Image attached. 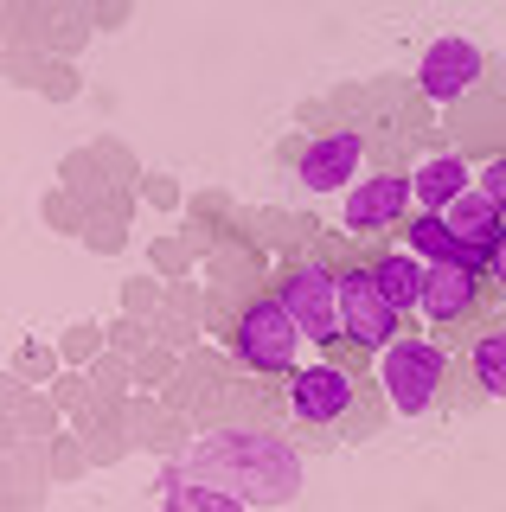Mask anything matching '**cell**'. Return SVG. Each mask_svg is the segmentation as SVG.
Wrapping results in <instances>:
<instances>
[{
  "label": "cell",
  "mask_w": 506,
  "mask_h": 512,
  "mask_svg": "<svg viewBox=\"0 0 506 512\" xmlns=\"http://www.w3.org/2000/svg\"><path fill=\"white\" fill-rule=\"evenodd\" d=\"M173 468L237 493L244 506H289L302 493V455L270 429H212Z\"/></svg>",
  "instance_id": "1"
},
{
  "label": "cell",
  "mask_w": 506,
  "mask_h": 512,
  "mask_svg": "<svg viewBox=\"0 0 506 512\" xmlns=\"http://www.w3.org/2000/svg\"><path fill=\"white\" fill-rule=\"evenodd\" d=\"M282 416L308 448H340L346 436H366L378 423L372 416V384L359 365L321 359V365H295L282 378Z\"/></svg>",
  "instance_id": "2"
},
{
  "label": "cell",
  "mask_w": 506,
  "mask_h": 512,
  "mask_svg": "<svg viewBox=\"0 0 506 512\" xmlns=\"http://www.w3.org/2000/svg\"><path fill=\"white\" fill-rule=\"evenodd\" d=\"M282 308L295 314V327L308 333L314 346H327L334 359H346V320H340V276L327 263H295L282 276Z\"/></svg>",
  "instance_id": "3"
},
{
  "label": "cell",
  "mask_w": 506,
  "mask_h": 512,
  "mask_svg": "<svg viewBox=\"0 0 506 512\" xmlns=\"http://www.w3.org/2000/svg\"><path fill=\"white\" fill-rule=\"evenodd\" d=\"M378 384H385L391 410L423 416L442 397V384H449V352L436 340H391L385 359H378Z\"/></svg>",
  "instance_id": "4"
},
{
  "label": "cell",
  "mask_w": 506,
  "mask_h": 512,
  "mask_svg": "<svg viewBox=\"0 0 506 512\" xmlns=\"http://www.w3.org/2000/svg\"><path fill=\"white\" fill-rule=\"evenodd\" d=\"M295 314L282 308V295H257L244 314H237V359L257 365L270 378H289L295 372Z\"/></svg>",
  "instance_id": "5"
},
{
  "label": "cell",
  "mask_w": 506,
  "mask_h": 512,
  "mask_svg": "<svg viewBox=\"0 0 506 512\" xmlns=\"http://www.w3.org/2000/svg\"><path fill=\"white\" fill-rule=\"evenodd\" d=\"M340 320H346V346L353 352H385L398 340V308L385 301V288L372 282V269H346L340 276Z\"/></svg>",
  "instance_id": "6"
},
{
  "label": "cell",
  "mask_w": 506,
  "mask_h": 512,
  "mask_svg": "<svg viewBox=\"0 0 506 512\" xmlns=\"http://www.w3.org/2000/svg\"><path fill=\"white\" fill-rule=\"evenodd\" d=\"M487 301H494V276H474L462 263H430V276H423V314L436 327H474Z\"/></svg>",
  "instance_id": "7"
},
{
  "label": "cell",
  "mask_w": 506,
  "mask_h": 512,
  "mask_svg": "<svg viewBox=\"0 0 506 512\" xmlns=\"http://www.w3.org/2000/svg\"><path fill=\"white\" fill-rule=\"evenodd\" d=\"M410 199H417V186L404 180V173H372V180L353 186V205H346V231L353 237H378L391 231V224H404Z\"/></svg>",
  "instance_id": "8"
},
{
  "label": "cell",
  "mask_w": 506,
  "mask_h": 512,
  "mask_svg": "<svg viewBox=\"0 0 506 512\" xmlns=\"http://www.w3.org/2000/svg\"><path fill=\"white\" fill-rule=\"evenodd\" d=\"M474 77H481V45H468V39H436L430 52H423V71H417V84L423 96H436V103H455Z\"/></svg>",
  "instance_id": "9"
},
{
  "label": "cell",
  "mask_w": 506,
  "mask_h": 512,
  "mask_svg": "<svg viewBox=\"0 0 506 512\" xmlns=\"http://www.w3.org/2000/svg\"><path fill=\"white\" fill-rule=\"evenodd\" d=\"M359 160H366V141H359L353 128H340V135H321V141H314L295 167H302V186L308 192H340V186H353Z\"/></svg>",
  "instance_id": "10"
},
{
  "label": "cell",
  "mask_w": 506,
  "mask_h": 512,
  "mask_svg": "<svg viewBox=\"0 0 506 512\" xmlns=\"http://www.w3.org/2000/svg\"><path fill=\"white\" fill-rule=\"evenodd\" d=\"M366 269H372V282L385 288V301H391L398 314L423 308V276H430V263H423L417 250H378Z\"/></svg>",
  "instance_id": "11"
},
{
  "label": "cell",
  "mask_w": 506,
  "mask_h": 512,
  "mask_svg": "<svg viewBox=\"0 0 506 512\" xmlns=\"http://www.w3.org/2000/svg\"><path fill=\"white\" fill-rule=\"evenodd\" d=\"M410 186H417L423 212H449V205L468 192V160L462 154H436V160H423V167L410 173Z\"/></svg>",
  "instance_id": "12"
},
{
  "label": "cell",
  "mask_w": 506,
  "mask_h": 512,
  "mask_svg": "<svg viewBox=\"0 0 506 512\" xmlns=\"http://www.w3.org/2000/svg\"><path fill=\"white\" fill-rule=\"evenodd\" d=\"M161 512H250V506L237 500V493L212 487V480H193V474L173 468L167 474V493H161Z\"/></svg>",
  "instance_id": "13"
},
{
  "label": "cell",
  "mask_w": 506,
  "mask_h": 512,
  "mask_svg": "<svg viewBox=\"0 0 506 512\" xmlns=\"http://www.w3.org/2000/svg\"><path fill=\"white\" fill-rule=\"evenodd\" d=\"M404 250H417L423 263H462V237L449 231L442 212H417L404 224Z\"/></svg>",
  "instance_id": "14"
},
{
  "label": "cell",
  "mask_w": 506,
  "mask_h": 512,
  "mask_svg": "<svg viewBox=\"0 0 506 512\" xmlns=\"http://www.w3.org/2000/svg\"><path fill=\"white\" fill-rule=\"evenodd\" d=\"M468 365H474V384L487 397H506V320L500 327H481L468 346Z\"/></svg>",
  "instance_id": "15"
},
{
  "label": "cell",
  "mask_w": 506,
  "mask_h": 512,
  "mask_svg": "<svg viewBox=\"0 0 506 512\" xmlns=\"http://www.w3.org/2000/svg\"><path fill=\"white\" fill-rule=\"evenodd\" d=\"M481 192H487V199H494V212L506 218V154H500V160H494V167H487V173H481Z\"/></svg>",
  "instance_id": "16"
},
{
  "label": "cell",
  "mask_w": 506,
  "mask_h": 512,
  "mask_svg": "<svg viewBox=\"0 0 506 512\" xmlns=\"http://www.w3.org/2000/svg\"><path fill=\"white\" fill-rule=\"evenodd\" d=\"M487 276H494V288L506 295V231H500V244H494V269H487Z\"/></svg>",
  "instance_id": "17"
}]
</instances>
